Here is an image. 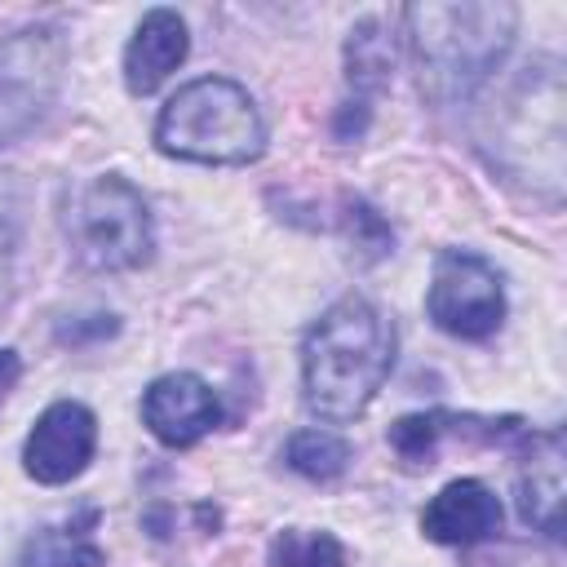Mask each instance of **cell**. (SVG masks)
<instances>
[{
    "label": "cell",
    "instance_id": "2e32d148",
    "mask_svg": "<svg viewBox=\"0 0 567 567\" xmlns=\"http://www.w3.org/2000/svg\"><path fill=\"white\" fill-rule=\"evenodd\" d=\"M9 288H13V230L0 221V310L9 301Z\"/></svg>",
    "mask_w": 567,
    "mask_h": 567
},
{
    "label": "cell",
    "instance_id": "5bb4252c",
    "mask_svg": "<svg viewBox=\"0 0 567 567\" xmlns=\"http://www.w3.org/2000/svg\"><path fill=\"white\" fill-rule=\"evenodd\" d=\"M284 461H288V470H297L301 478L328 483V478H337V474L346 470L350 447H346V439H341V434H332V430H319V425H315V430H297V434L288 439Z\"/></svg>",
    "mask_w": 567,
    "mask_h": 567
},
{
    "label": "cell",
    "instance_id": "5b68a950",
    "mask_svg": "<svg viewBox=\"0 0 567 567\" xmlns=\"http://www.w3.org/2000/svg\"><path fill=\"white\" fill-rule=\"evenodd\" d=\"M66 75V35L49 22L22 27L0 44V151L18 142L58 97Z\"/></svg>",
    "mask_w": 567,
    "mask_h": 567
},
{
    "label": "cell",
    "instance_id": "4fadbf2b",
    "mask_svg": "<svg viewBox=\"0 0 567 567\" xmlns=\"http://www.w3.org/2000/svg\"><path fill=\"white\" fill-rule=\"evenodd\" d=\"M394 71V40L381 31L377 18L359 22L346 40V75L359 93H381Z\"/></svg>",
    "mask_w": 567,
    "mask_h": 567
},
{
    "label": "cell",
    "instance_id": "30bf717a",
    "mask_svg": "<svg viewBox=\"0 0 567 567\" xmlns=\"http://www.w3.org/2000/svg\"><path fill=\"white\" fill-rule=\"evenodd\" d=\"M421 532L439 545H478L501 532V501L478 478H452L421 514Z\"/></svg>",
    "mask_w": 567,
    "mask_h": 567
},
{
    "label": "cell",
    "instance_id": "9a60e30c",
    "mask_svg": "<svg viewBox=\"0 0 567 567\" xmlns=\"http://www.w3.org/2000/svg\"><path fill=\"white\" fill-rule=\"evenodd\" d=\"M270 567H346V549L332 532L288 527L270 540Z\"/></svg>",
    "mask_w": 567,
    "mask_h": 567
},
{
    "label": "cell",
    "instance_id": "8992f818",
    "mask_svg": "<svg viewBox=\"0 0 567 567\" xmlns=\"http://www.w3.org/2000/svg\"><path fill=\"white\" fill-rule=\"evenodd\" d=\"M425 310L452 337H465V341L492 337L505 319V288L496 266L470 248H443L434 257Z\"/></svg>",
    "mask_w": 567,
    "mask_h": 567
},
{
    "label": "cell",
    "instance_id": "8fae6325",
    "mask_svg": "<svg viewBox=\"0 0 567 567\" xmlns=\"http://www.w3.org/2000/svg\"><path fill=\"white\" fill-rule=\"evenodd\" d=\"M186 49H190V35H186V22L177 9H151L128 49H124V84L133 97H146L155 93L182 62H186Z\"/></svg>",
    "mask_w": 567,
    "mask_h": 567
},
{
    "label": "cell",
    "instance_id": "7a4b0ae2",
    "mask_svg": "<svg viewBox=\"0 0 567 567\" xmlns=\"http://www.w3.org/2000/svg\"><path fill=\"white\" fill-rule=\"evenodd\" d=\"M403 22L412 53L421 62V84H430V93L439 97H461L505 62L518 31V9L505 0H425L408 4Z\"/></svg>",
    "mask_w": 567,
    "mask_h": 567
},
{
    "label": "cell",
    "instance_id": "ba28073f",
    "mask_svg": "<svg viewBox=\"0 0 567 567\" xmlns=\"http://www.w3.org/2000/svg\"><path fill=\"white\" fill-rule=\"evenodd\" d=\"M142 425L164 447H190L208 430L221 425V403L204 377L168 372V377L151 381V390L142 394Z\"/></svg>",
    "mask_w": 567,
    "mask_h": 567
},
{
    "label": "cell",
    "instance_id": "3957f363",
    "mask_svg": "<svg viewBox=\"0 0 567 567\" xmlns=\"http://www.w3.org/2000/svg\"><path fill=\"white\" fill-rule=\"evenodd\" d=\"M155 146L190 164H252L266 151V120L244 84L204 75L164 102Z\"/></svg>",
    "mask_w": 567,
    "mask_h": 567
},
{
    "label": "cell",
    "instance_id": "277c9868",
    "mask_svg": "<svg viewBox=\"0 0 567 567\" xmlns=\"http://www.w3.org/2000/svg\"><path fill=\"white\" fill-rule=\"evenodd\" d=\"M71 239L93 270H137L155 252V226L142 190L115 173L93 177L71 204Z\"/></svg>",
    "mask_w": 567,
    "mask_h": 567
},
{
    "label": "cell",
    "instance_id": "6da1fadb",
    "mask_svg": "<svg viewBox=\"0 0 567 567\" xmlns=\"http://www.w3.org/2000/svg\"><path fill=\"white\" fill-rule=\"evenodd\" d=\"M394 368V328L363 301H332L301 341V399L319 421H354Z\"/></svg>",
    "mask_w": 567,
    "mask_h": 567
},
{
    "label": "cell",
    "instance_id": "e0dca14e",
    "mask_svg": "<svg viewBox=\"0 0 567 567\" xmlns=\"http://www.w3.org/2000/svg\"><path fill=\"white\" fill-rule=\"evenodd\" d=\"M18 372H22V359L13 350H0V403L9 399V390L18 385Z\"/></svg>",
    "mask_w": 567,
    "mask_h": 567
},
{
    "label": "cell",
    "instance_id": "7c38bea8",
    "mask_svg": "<svg viewBox=\"0 0 567 567\" xmlns=\"http://www.w3.org/2000/svg\"><path fill=\"white\" fill-rule=\"evenodd\" d=\"M93 518L80 527V523H58V527H44L27 540L18 567H102V549L93 545L89 536Z\"/></svg>",
    "mask_w": 567,
    "mask_h": 567
},
{
    "label": "cell",
    "instance_id": "9c48e42d",
    "mask_svg": "<svg viewBox=\"0 0 567 567\" xmlns=\"http://www.w3.org/2000/svg\"><path fill=\"white\" fill-rule=\"evenodd\" d=\"M563 461H567L563 434L540 430L527 439V452L518 465V514H523V523H532L545 536L563 532V496H567Z\"/></svg>",
    "mask_w": 567,
    "mask_h": 567
},
{
    "label": "cell",
    "instance_id": "52a82bcc",
    "mask_svg": "<svg viewBox=\"0 0 567 567\" xmlns=\"http://www.w3.org/2000/svg\"><path fill=\"white\" fill-rule=\"evenodd\" d=\"M93 447H97V416L75 399H58L31 425V434L22 443V470L35 483L58 487L89 470Z\"/></svg>",
    "mask_w": 567,
    "mask_h": 567
}]
</instances>
